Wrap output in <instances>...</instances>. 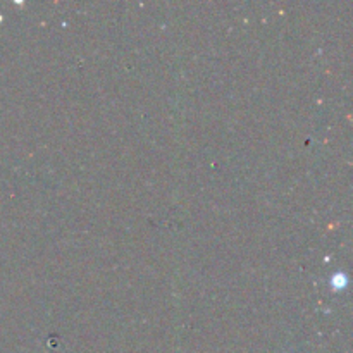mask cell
<instances>
[{
    "label": "cell",
    "instance_id": "obj_1",
    "mask_svg": "<svg viewBox=\"0 0 353 353\" xmlns=\"http://www.w3.org/2000/svg\"><path fill=\"white\" fill-rule=\"evenodd\" d=\"M330 285L334 292H341V290L347 288V285H348L347 274H345V272H334L330 279Z\"/></svg>",
    "mask_w": 353,
    "mask_h": 353
}]
</instances>
